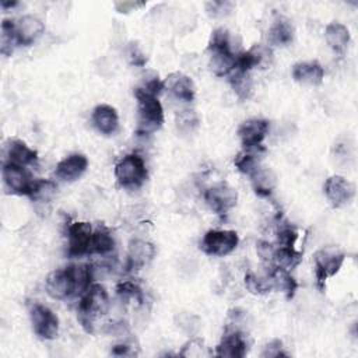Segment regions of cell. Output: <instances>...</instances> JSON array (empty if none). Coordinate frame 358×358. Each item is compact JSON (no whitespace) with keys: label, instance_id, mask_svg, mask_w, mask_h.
I'll list each match as a JSON object with an SVG mask.
<instances>
[{"label":"cell","instance_id":"obj_27","mask_svg":"<svg viewBox=\"0 0 358 358\" xmlns=\"http://www.w3.org/2000/svg\"><path fill=\"white\" fill-rule=\"evenodd\" d=\"M302 256H303V253L296 250L295 248L277 246L271 266H277V267L291 271L302 262Z\"/></svg>","mask_w":358,"mask_h":358},{"label":"cell","instance_id":"obj_23","mask_svg":"<svg viewBox=\"0 0 358 358\" xmlns=\"http://www.w3.org/2000/svg\"><path fill=\"white\" fill-rule=\"evenodd\" d=\"M324 39L327 42V45L333 49V52L338 53V55H344L350 41H351V35L348 28L337 21H333L330 24H327L326 29H324Z\"/></svg>","mask_w":358,"mask_h":358},{"label":"cell","instance_id":"obj_13","mask_svg":"<svg viewBox=\"0 0 358 358\" xmlns=\"http://www.w3.org/2000/svg\"><path fill=\"white\" fill-rule=\"evenodd\" d=\"M268 131V120L260 117H252L241 123L238 136L245 150H263L262 143Z\"/></svg>","mask_w":358,"mask_h":358},{"label":"cell","instance_id":"obj_37","mask_svg":"<svg viewBox=\"0 0 358 358\" xmlns=\"http://www.w3.org/2000/svg\"><path fill=\"white\" fill-rule=\"evenodd\" d=\"M296 239H298V232L292 225L284 224V225L278 227V231H277V243H278V246L294 248Z\"/></svg>","mask_w":358,"mask_h":358},{"label":"cell","instance_id":"obj_12","mask_svg":"<svg viewBox=\"0 0 358 358\" xmlns=\"http://www.w3.org/2000/svg\"><path fill=\"white\" fill-rule=\"evenodd\" d=\"M46 292L53 299H67L76 294V282L70 266L52 271L45 281Z\"/></svg>","mask_w":358,"mask_h":358},{"label":"cell","instance_id":"obj_7","mask_svg":"<svg viewBox=\"0 0 358 358\" xmlns=\"http://www.w3.org/2000/svg\"><path fill=\"white\" fill-rule=\"evenodd\" d=\"M29 319L34 333L42 340H53L59 333V317L42 303H34L29 309Z\"/></svg>","mask_w":358,"mask_h":358},{"label":"cell","instance_id":"obj_4","mask_svg":"<svg viewBox=\"0 0 358 358\" xmlns=\"http://www.w3.org/2000/svg\"><path fill=\"white\" fill-rule=\"evenodd\" d=\"M345 260V253L340 246L327 245L317 249L313 255L316 285L320 291L324 289L326 280L338 273Z\"/></svg>","mask_w":358,"mask_h":358},{"label":"cell","instance_id":"obj_31","mask_svg":"<svg viewBox=\"0 0 358 358\" xmlns=\"http://www.w3.org/2000/svg\"><path fill=\"white\" fill-rule=\"evenodd\" d=\"M0 52L4 56H10L14 50V46L18 45L15 35V21L4 18L0 27Z\"/></svg>","mask_w":358,"mask_h":358},{"label":"cell","instance_id":"obj_22","mask_svg":"<svg viewBox=\"0 0 358 358\" xmlns=\"http://www.w3.org/2000/svg\"><path fill=\"white\" fill-rule=\"evenodd\" d=\"M6 154H7L8 162L18 164L22 166L32 165L38 161V152L20 138L8 140L6 145Z\"/></svg>","mask_w":358,"mask_h":358},{"label":"cell","instance_id":"obj_39","mask_svg":"<svg viewBox=\"0 0 358 358\" xmlns=\"http://www.w3.org/2000/svg\"><path fill=\"white\" fill-rule=\"evenodd\" d=\"M256 252H257V256L260 257L262 262H264L267 264H273V257H274L275 248L270 242L257 241L256 242Z\"/></svg>","mask_w":358,"mask_h":358},{"label":"cell","instance_id":"obj_20","mask_svg":"<svg viewBox=\"0 0 358 358\" xmlns=\"http://www.w3.org/2000/svg\"><path fill=\"white\" fill-rule=\"evenodd\" d=\"M91 120H92V124L95 126V129L105 136L113 134L119 127L117 110L112 105H108V103L96 105L92 110Z\"/></svg>","mask_w":358,"mask_h":358},{"label":"cell","instance_id":"obj_6","mask_svg":"<svg viewBox=\"0 0 358 358\" xmlns=\"http://www.w3.org/2000/svg\"><path fill=\"white\" fill-rule=\"evenodd\" d=\"M239 236L232 229H210L200 241V249L208 256H227L236 249Z\"/></svg>","mask_w":358,"mask_h":358},{"label":"cell","instance_id":"obj_41","mask_svg":"<svg viewBox=\"0 0 358 358\" xmlns=\"http://www.w3.org/2000/svg\"><path fill=\"white\" fill-rule=\"evenodd\" d=\"M129 55H130L131 63H133L134 66H144L145 62H147L145 55H144L136 45L130 48V53H129Z\"/></svg>","mask_w":358,"mask_h":358},{"label":"cell","instance_id":"obj_2","mask_svg":"<svg viewBox=\"0 0 358 358\" xmlns=\"http://www.w3.org/2000/svg\"><path fill=\"white\" fill-rule=\"evenodd\" d=\"M134 96L137 99V129L136 133L140 136H148L157 131L164 123V109L158 96L145 92L143 88H134Z\"/></svg>","mask_w":358,"mask_h":358},{"label":"cell","instance_id":"obj_14","mask_svg":"<svg viewBox=\"0 0 358 358\" xmlns=\"http://www.w3.org/2000/svg\"><path fill=\"white\" fill-rule=\"evenodd\" d=\"M273 60V53L268 46L262 43L253 45L250 49L236 55L235 69L249 73L255 67H267Z\"/></svg>","mask_w":358,"mask_h":358},{"label":"cell","instance_id":"obj_11","mask_svg":"<svg viewBox=\"0 0 358 358\" xmlns=\"http://www.w3.org/2000/svg\"><path fill=\"white\" fill-rule=\"evenodd\" d=\"M1 176L3 182L8 192L13 194H24L28 196L32 187V183L35 179L31 178L29 172L25 166L13 164V162H4L1 168Z\"/></svg>","mask_w":358,"mask_h":358},{"label":"cell","instance_id":"obj_25","mask_svg":"<svg viewBox=\"0 0 358 358\" xmlns=\"http://www.w3.org/2000/svg\"><path fill=\"white\" fill-rule=\"evenodd\" d=\"M250 182L253 186V190L260 197H268L274 192V187L277 185L275 173L266 166H259L255 169L250 175Z\"/></svg>","mask_w":358,"mask_h":358},{"label":"cell","instance_id":"obj_18","mask_svg":"<svg viewBox=\"0 0 358 358\" xmlns=\"http://www.w3.org/2000/svg\"><path fill=\"white\" fill-rule=\"evenodd\" d=\"M88 168V158L81 152H74L59 161L55 175L64 182H74L83 176Z\"/></svg>","mask_w":358,"mask_h":358},{"label":"cell","instance_id":"obj_33","mask_svg":"<svg viewBox=\"0 0 358 358\" xmlns=\"http://www.w3.org/2000/svg\"><path fill=\"white\" fill-rule=\"evenodd\" d=\"M245 287L249 292L256 294V295H263V294H267L271 289H274L273 280H271L270 274L266 277H259L255 273H248L245 275Z\"/></svg>","mask_w":358,"mask_h":358},{"label":"cell","instance_id":"obj_35","mask_svg":"<svg viewBox=\"0 0 358 358\" xmlns=\"http://www.w3.org/2000/svg\"><path fill=\"white\" fill-rule=\"evenodd\" d=\"M116 294L122 298V299H134L137 301L138 303L143 302V291L141 288L133 282V281H122L116 285Z\"/></svg>","mask_w":358,"mask_h":358},{"label":"cell","instance_id":"obj_32","mask_svg":"<svg viewBox=\"0 0 358 358\" xmlns=\"http://www.w3.org/2000/svg\"><path fill=\"white\" fill-rule=\"evenodd\" d=\"M70 270L76 282V294H84L94 280V268L88 264H70Z\"/></svg>","mask_w":358,"mask_h":358},{"label":"cell","instance_id":"obj_29","mask_svg":"<svg viewBox=\"0 0 358 358\" xmlns=\"http://www.w3.org/2000/svg\"><path fill=\"white\" fill-rule=\"evenodd\" d=\"M229 84L236 94V96L242 101H246L252 96L253 92V81L249 73L241 71V70H234L229 78Z\"/></svg>","mask_w":358,"mask_h":358},{"label":"cell","instance_id":"obj_40","mask_svg":"<svg viewBox=\"0 0 358 358\" xmlns=\"http://www.w3.org/2000/svg\"><path fill=\"white\" fill-rule=\"evenodd\" d=\"M285 355L287 354L282 351V341L278 338H274L268 344H266L264 350L260 354V357L263 358H277V357H285Z\"/></svg>","mask_w":358,"mask_h":358},{"label":"cell","instance_id":"obj_36","mask_svg":"<svg viewBox=\"0 0 358 358\" xmlns=\"http://www.w3.org/2000/svg\"><path fill=\"white\" fill-rule=\"evenodd\" d=\"M199 116L194 113V110H182L176 115V126L178 130L183 133H192L199 126Z\"/></svg>","mask_w":358,"mask_h":358},{"label":"cell","instance_id":"obj_17","mask_svg":"<svg viewBox=\"0 0 358 358\" xmlns=\"http://www.w3.org/2000/svg\"><path fill=\"white\" fill-rule=\"evenodd\" d=\"M45 32V24L36 15H22L15 21V35L18 45L29 46Z\"/></svg>","mask_w":358,"mask_h":358},{"label":"cell","instance_id":"obj_26","mask_svg":"<svg viewBox=\"0 0 358 358\" xmlns=\"http://www.w3.org/2000/svg\"><path fill=\"white\" fill-rule=\"evenodd\" d=\"M268 274L273 280L274 288L282 291L285 294L287 299H291L295 295V291L298 288V282L291 275V271L284 270V268L277 267V266H271V270L268 271Z\"/></svg>","mask_w":358,"mask_h":358},{"label":"cell","instance_id":"obj_24","mask_svg":"<svg viewBox=\"0 0 358 358\" xmlns=\"http://www.w3.org/2000/svg\"><path fill=\"white\" fill-rule=\"evenodd\" d=\"M294 39V27L285 17L273 21L267 31V42L273 46H287Z\"/></svg>","mask_w":358,"mask_h":358},{"label":"cell","instance_id":"obj_8","mask_svg":"<svg viewBox=\"0 0 358 358\" xmlns=\"http://www.w3.org/2000/svg\"><path fill=\"white\" fill-rule=\"evenodd\" d=\"M204 200L217 215H225L238 201V192L227 182H218L204 192Z\"/></svg>","mask_w":358,"mask_h":358},{"label":"cell","instance_id":"obj_21","mask_svg":"<svg viewBox=\"0 0 358 358\" xmlns=\"http://www.w3.org/2000/svg\"><path fill=\"white\" fill-rule=\"evenodd\" d=\"M292 78L301 84L319 85L324 78V69L316 60L298 62L292 67Z\"/></svg>","mask_w":358,"mask_h":358},{"label":"cell","instance_id":"obj_28","mask_svg":"<svg viewBox=\"0 0 358 358\" xmlns=\"http://www.w3.org/2000/svg\"><path fill=\"white\" fill-rule=\"evenodd\" d=\"M113 248H115V239H113L112 232L105 225L98 227L92 232L90 253L108 255V253H110L113 250Z\"/></svg>","mask_w":358,"mask_h":358},{"label":"cell","instance_id":"obj_34","mask_svg":"<svg viewBox=\"0 0 358 358\" xmlns=\"http://www.w3.org/2000/svg\"><path fill=\"white\" fill-rule=\"evenodd\" d=\"M234 165L235 168L245 173V175H250L255 169H257L260 166L259 159L256 157V154L252 150H243L241 152L236 154V157L234 158Z\"/></svg>","mask_w":358,"mask_h":358},{"label":"cell","instance_id":"obj_42","mask_svg":"<svg viewBox=\"0 0 358 358\" xmlns=\"http://www.w3.org/2000/svg\"><path fill=\"white\" fill-rule=\"evenodd\" d=\"M110 354L122 357V355H131L133 352H131V347L129 344H116L110 350Z\"/></svg>","mask_w":358,"mask_h":358},{"label":"cell","instance_id":"obj_30","mask_svg":"<svg viewBox=\"0 0 358 358\" xmlns=\"http://www.w3.org/2000/svg\"><path fill=\"white\" fill-rule=\"evenodd\" d=\"M57 186L49 179H35L28 197L35 203H49L56 194Z\"/></svg>","mask_w":358,"mask_h":358},{"label":"cell","instance_id":"obj_5","mask_svg":"<svg viewBox=\"0 0 358 358\" xmlns=\"http://www.w3.org/2000/svg\"><path fill=\"white\" fill-rule=\"evenodd\" d=\"M147 168L143 157L127 154L115 165V178L122 187L137 189L147 180Z\"/></svg>","mask_w":358,"mask_h":358},{"label":"cell","instance_id":"obj_19","mask_svg":"<svg viewBox=\"0 0 358 358\" xmlns=\"http://www.w3.org/2000/svg\"><path fill=\"white\" fill-rule=\"evenodd\" d=\"M165 90H168L176 99H180L183 102H192L194 99L196 88L193 80L179 71L171 73L165 81H164Z\"/></svg>","mask_w":358,"mask_h":358},{"label":"cell","instance_id":"obj_16","mask_svg":"<svg viewBox=\"0 0 358 358\" xmlns=\"http://www.w3.org/2000/svg\"><path fill=\"white\" fill-rule=\"evenodd\" d=\"M155 256V246L144 239H131L127 248L126 268L129 271H137L147 266Z\"/></svg>","mask_w":358,"mask_h":358},{"label":"cell","instance_id":"obj_10","mask_svg":"<svg viewBox=\"0 0 358 358\" xmlns=\"http://www.w3.org/2000/svg\"><path fill=\"white\" fill-rule=\"evenodd\" d=\"M92 227L90 222L77 221L71 222L67 227V255L70 257H81L90 253L91 238H92Z\"/></svg>","mask_w":358,"mask_h":358},{"label":"cell","instance_id":"obj_43","mask_svg":"<svg viewBox=\"0 0 358 358\" xmlns=\"http://www.w3.org/2000/svg\"><path fill=\"white\" fill-rule=\"evenodd\" d=\"M0 6H1L3 8H10V7L17 6V1H7V0H1V1H0Z\"/></svg>","mask_w":358,"mask_h":358},{"label":"cell","instance_id":"obj_15","mask_svg":"<svg viewBox=\"0 0 358 358\" xmlns=\"http://www.w3.org/2000/svg\"><path fill=\"white\" fill-rule=\"evenodd\" d=\"M246 351L248 344L243 333L238 329H227L214 354L224 358H242L246 355Z\"/></svg>","mask_w":358,"mask_h":358},{"label":"cell","instance_id":"obj_9","mask_svg":"<svg viewBox=\"0 0 358 358\" xmlns=\"http://www.w3.org/2000/svg\"><path fill=\"white\" fill-rule=\"evenodd\" d=\"M323 192L333 207H344L355 197V185L341 175H331L323 185Z\"/></svg>","mask_w":358,"mask_h":358},{"label":"cell","instance_id":"obj_1","mask_svg":"<svg viewBox=\"0 0 358 358\" xmlns=\"http://www.w3.org/2000/svg\"><path fill=\"white\" fill-rule=\"evenodd\" d=\"M210 69L218 76H229L235 70L236 55L231 49V35L227 28H217L213 31L208 42Z\"/></svg>","mask_w":358,"mask_h":358},{"label":"cell","instance_id":"obj_38","mask_svg":"<svg viewBox=\"0 0 358 358\" xmlns=\"http://www.w3.org/2000/svg\"><path fill=\"white\" fill-rule=\"evenodd\" d=\"M179 354H180L182 357H203V355H207L204 343H203V340H200V338H190V340L183 345V348L180 350Z\"/></svg>","mask_w":358,"mask_h":358},{"label":"cell","instance_id":"obj_3","mask_svg":"<svg viewBox=\"0 0 358 358\" xmlns=\"http://www.w3.org/2000/svg\"><path fill=\"white\" fill-rule=\"evenodd\" d=\"M109 309V296L103 285L92 284L81 296L78 303V320L85 331L92 333L96 317L105 315Z\"/></svg>","mask_w":358,"mask_h":358}]
</instances>
